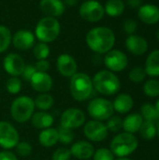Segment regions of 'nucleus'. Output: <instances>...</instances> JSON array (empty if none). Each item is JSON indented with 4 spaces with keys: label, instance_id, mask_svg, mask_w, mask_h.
<instances>
[{
    "label": "nucleus",
    "instance_id": "f257e3e1",
    "mask_svg": "<svg viewBox=\"0 0 159 160\" xmlns=\"http://www.w3.org/2000/svg\"><path fill=\"white\" fill-rule=\"evenodd\" d=\"M86 43L93 52L97 53H107L114 46L115 35L109 27H95L87 33Z\"/></svg>",
    "mask_w": 159,
    "mask_h": 160
},
{
    "label": "nucleus",
    "instance_id": "f03ea898",
    "mask_svg": "<svg viewBox=\"0 0 159 160\" xmlns=\"http://www.w3.org/2000/svg\"><path fill=\"white\" fill-rule=\"evenodd\" d=\"M94 88L100 94L112 96L120 90V81L118 77L110 70H101L97 72L93 80Z\"/></svg>",
    "mask_w": 159,
    "mask_h": 160
},
{
    "label": "nucleus",
    "instance_id": "7ed1b4c3",
    "mask_svg": "<svg viewBox=\"0 0 159 160\" xmlns=\"http://www.w3.org/2000/svg\"><path fill=\"white\" fill-rule=\"evenodd\" d=\"M70 92L77 101L88 99L93 93V82L86 73H75L70 80Z\"/></svg>",
    "mask_w": 159,
    "mask_h": 160
},
{
    "label": "nucleus",
    "instance_id": "20e7f679",
    "mask_svg": "<svg viewBox=\"0 0 159 160\" xmlns=\"http://www.w3.org/2000/svg\"><path fill=\"white\" fill-rule=\"evenodd\" d=\"M138 147L137 138L130 133H120L111 142V151L118 158H126L131 155Z\"/></svg>",
    "mask_w": 159,
    "mask_h": 160
},
{
    "label": "nucleus",
    "instance_id": "39448f33",
    "mask_svg": "<svg viewBox=\"0 0 159 160\" xmlns=\"http://www.w3.org/2000/svg\"><path fill=\"white\" fill-rule=\"evenodd\" d=\"M60 23L55 18L44 17L37 23L35 34L40 42L48 43L57 38L60 34Z\"/></svg>",
    "mask_w": 159,
    "mask_h": 160
},
{
    "label": "nucleus",
    "instance_id": "423d86ee",
    "mask_svg": "<svg viewBox=\"0 0 159 160\" xmlns=\"http://www.w3.org/2000/svg\"><path fill=\"white\" fill-rule=\"evenodd\" d=\"M35 108L34 99L26 96H22L13 100L10 107V113L14 121L25 123L31 119Z\"/></svg>",
    "mask_w": 159,
    "mask_h": 160
},
{
    "label": "nucleus",
    "instance_id": "0eeeda50",
    "mask_svg": "<svg viewBox=\"0 0 159 160\" xmlns=\"http://www.w3.org/2000/svg\"><path fill=\"white\" fill-rule=\"evenodd\" d=\"M89 115L97 121L108 120L113 114L112 103L105 98H95L90 101L87 108Z\"/></svg>",
    "mask_w": 159,
    "mask_h": 160
},
{
    "label": "nucleus",
    "instance_id": "6e6552de",
    "mask_svg": "<svg viewBox=\"0 0 159 160\" xmlns=\"http://www.w3.org/2000/svg\"><path fill=\"white\" fill-rule=\"evenodd\" d=\"M104 14V7L96 0H86L80 7V15L86 22H98Z\"/></svg>",
    "mask_w": 159,
    "mask_h": 160
},
{
    "label": "nucleus",
    "instance_id": "1a4fd4ad",
    "mask_svg": "<svg viewBox=\"0 0 159 160\" xmlns=\"http://www.w3.org/2000/svg\"><path fill=\"white\" fill-rule=\"evenodd\" d=\"M19 133L7 121H0V146L4 149L14 148L19 142Z\"/></svg>",
    "mask_w": 159,
    "mask_h": 160
},
{
    "label": "nucleus",
    "instance_id": "9d476101",
    "mask_svg": "<svg viewBox=\"0 0 159 160\" xmlns=\"http://www.w3.org/2000/svg\"><path fill=\"white\" fill-rule=\"evenodd\" d=\"M104 64L112 72H119L124 70L128 64L127 56L119 50H111L104 58Z\"/></svg>",
    "mask_w": 159,
    "mask_h": 160
},
{
    "label": "nucleus",
    "instance_id": "9b49d317",
    "mask_svg": "<svg viewBox=\"0 0 159 160\" xmlns=\"http://www.w3.org/2000/svg\"><path fill=\"white\" fill-rule=\"evenodd\" d=\"M108 129L106 125L101 123L100 121L93 120L89 121L85 124L83 132L85 137L92 142H98L104 141L108 136Z\"/></svg>",
    "mask_w": 159,
    "mask_h": 160
},
{
    "label": "nucleus",
    "instance_id": "f8f14e48",
    "mask_svg": "<svg viewBox=\"0 0 159 160\" xmlns=\"http://www.w3.org/2000/svg\"><path fill=\"white\" fill-rule=\"evenodd\" d=\"M84 122L85 115L83 112L76 108H69L61 115V126L70 129L82 127Z\"/></svg>",
    "mask_w": 159,
    "mask_h": 160
},
{
    "label": "nucleus",
    "instance_id": "ddd939ff",
    "mask_svg": "<svg viewBox=\"0 0 159 160\" xmlns=\"http://www.w3.org/2000/svg\"><path fill=\"white\" fill-rule=\"evenodd\" d=\"M3 66L7 73L12 77H18L22 74L25 68V63L21 55L12 52L6 55L4 58Z\"/></svg>",
    "mask_w": 159,
    "mask_h": 160
},
{
    "label": "nucleus",
    "instance_id": "4468645a",
    "mask_svg": "<svg viewBox=\"0 0 159 160\" xmlns=\"http://www.w3.org/2000/svg\"><path fill=\"white\" fill-rule=\"evenodd\" d=\"M56 67L59 73L67 78H71L77 73V63L75 59L67 53H63L58 56Z\"/></svg>",
    "mask_w": 159,
    "mask_h": 160
},
{
    "label": "nucleus",
    "instance_id": "2eb2a0df",
    "mask_svg": "<svg viewBox=\"0 0 159 160\" xmlns=\"http://www.w3.org/2000/svg\"><path fill=\"white\" fill-rule=\"evenodd\" d=\"M11 41L16 49L25 51L35 45V36L28 30H19L12 36Z\"/></svg>",
    "mask_w": 159,
    "mask_h": 160
},
{
    "label": "nucleus",
    "instance_id": "dca6fc26",
    "mask_svg": "<svg viewBox=\"0 0 159 160\" xmlns=\"http://www.w3.org/2000/svg\"><path fill=\"white\" fill-rule=\"evenodd\" d=\"M32 88L39 93H48L52 87V79L47 72L37 71L30 80Z\"/></svg>",
    "mask_w": 159,
    "mask_h": 160
},
{
    "label": "nucleus",
    "instance_id": "f3484780",
    "mask_svg": "<svg viewBox=\"0 0 159 160\" xmlns=\"http://www.w3.org/2000/svg\"><path fill=\"white\" fill-rule=\"evenodd\" d=\"M40 10L46 17L56 18L65 12V4L62 0H41L39 3Z\"/></svg>",
    "mask_w": 159,
    "mask_h": 160
},
{
    "label": "nucleus",
    "instance_id": "a211bd4d",
    "mask_svg": "<svg viewBox=\"0 0 159 160\" xmlns=\"http://www.w3.org/2000/svg\"><path fill=\"white\" fill-rule=\"evenodd\" d=\"M69 150L71 156L80 160H88L93 157L95 153L94 146L85 141H79L73 143Z\"/></svg>",
    "mask_w": 159,
    "mask_h": 160
},
{
    "label": "nucleus",
    "instance_id": "6ab92c4d",
    "mask_svg": "<svg viewBox=\"0 0 159 160\" xmlns=\"http://www.w3.org/2000/svg\"><path fill=\"white\" fill-rule=\"evenodd\" d=\"M139 18L147 24H155L159 22V8L156 5L146 4L139 8Z\"/></svg>",
    "mask_w": 159,
    "mask_h": 160
},
{
    "label": "nucleus",
    "instance_id": "aec40b11",
    "mask_svg": "<svg viewBox=\"0 0 159 160\" xmlns=\"http://www.w3.org/2000/svg\"><path fill=\"white\" fill-rule=\"evenodd\" d=\"M127 49L135 55L145 53L148 49V43L145 38L137 35H130L126 40Z\"/></svg>",
    "mask_w": 159,
    "mask_h": 160
},
{
    "label": "nucleus",
    "instance_id": "412c9836",
    "mask_svg": "<svg viewBox=\"0 0 159 160\" xmlns=\"http://www.w3.org/2000/svg\"><path fill=\"white\" fill-rule=\"evenodd\" d=\"M31 123L37 129H46L53 124V117L51 113L41 111L32 115Z\"/></svg>",
    "mask_w": 159,
    "mask_h": 160
},
{
    "label": "nucleus",
    "instance_id": "4be33fe9",
    "mask_svg": "<svg viewBox=\"0 0 159 160\" xmlns=\"http://www.w3.org/2000/svg\"><path fill=\"white\" fill-rule=\"evenodd\" d=\"M143 123V119L139 113H132L127 115L125 120H123V128L126 132L133 134L140 130L142 125Z\"/></svg>",
    "mask_w": 159,
    "mask_h": 160
},
{
    "label": "nucleus",
    "instance_id": "5701e85b",
    "mask_svg": "<svg viewBox=\"0 0 159 160\" xmlns=\"http://www.w3.org/2000/svg\"><path fill=\"white\" fill-rule=\"evenodd\" d=\"M38 142L43 147H52L59 142L57 129L51 128L42 129L38 135Z\"/></svg>",
    "mask_w": 159,
    "mask_h": 160
},
{
    "label": "nucleus",
    "instance_id": "b1692460",
    "mask_svg": "<svg viewBox=\"0 0 159 160\" xmlns=\"http://www.w3.org/2000/svg\"><path fill=\"white\" fill-rule=\"evenodd\" d=\"M134 105L133 98L127 94H121L119 95L114 102L112 103L113 110L119 113H127L128 112Z\"/></svg>",
    "mask_w": 159,
    "mask_h": 160
},
{
    "label": "nucleus",
    "instance_id": "393cba45",
    "mask_svg": "<svg viewBox=\"0 0 159 160\" xmlns=\"http://www.w3.org/2000/svg\"><path fill=\"white\" fill-rule=\"evenodd\" d=\"M145 72L151 77L159 76V50L152 52L145 64Z\"/></svg>",
    "mask_w": 159,
    "mask_h": 160
},
{
    "label": "nucleus",
    "instance_id": "a878e982",
    "mask_svg": "<svg viewBox=\"0 0 159 160\" xmlns=\"http://www.w3.org/2000/svg\"><path fill=\"white\" fill-rule=\"evenodd\" d=\"M104 10L111 17H118L122 15L125 10V3L123 0H108Z\"/></svg>",
    "mask_w": 159,
    "mask_h": 160
},
{
    "label": "nucleus",
    "instance_id": "bb28decb",
    "mask_svg": "<svg viewBox=\"0 0 159 160\" xmlns=\"http://www.w3.org/2000/svg\"><path fill=\"white\" fill-rule=\"evenodd\" d=\"M34 103H35V107L38 108L40 111L46 112L52 107L54 103V99L51 95L47 93H42L36 98Z\"/></svg>",
    "mask_w": 159,
    "mask_h": 160
},
{
    "label": "nucleus",
    "instance_id": "cd10ccee",
    "mask_svg": "<svg viewBox=\"0 0 159 160\" xmlns=\"http://www.w3.org/2000/svg\"><path fill=\"white\" fill-rule=\"evenodd\" d=\"M141 115L142 119L149 122H157L159 120V113L156 107L152 104H144L141 110Z\"/></svg>",
    "mask_w": 159,
    "mask_h": 160
},
{
    "label": "nucleus",
    "instance_id": "c85d7f7f",
    "mask_svg": "<svg viewBox=\"0 0 159 160\" xmlns=\"http://www.w3.org/2000/svg\"><path fill=\"white\" fill-rule=\"evenodd\" d=\"M140 133L142 138H143L144 140L147 141L153 140L157 135V127L155 123L149 121L143 122L140 128Z\"/></svg>",
    "mask_w": 159,
    "mask_h": 160
},
{
    "label": "nucleus",
    "instance_id": "c756f323",
    "mask_svg": "<svg viewBox=\"0 0 159 160\" xmlns=\"http://www.w3.org/2000/svg\"><path fill=\"white\" fill-rule=\"evenodd\" d=\"M11 38L9 29L4 25H0V53L7 50L11 42Z\"/></svg>",
    "mask_w": 159,
    "mask_h": 160
},
{
    "label": "nucleus",
    "instance_id": "7c9ffc66",
    "mask_svg": "<svg viewBox=\"0 0 159 160\" xmlns=\"http://www.w3.org/2000/svg\"><path fill=\"white\" fill-rule=\"evenodd\" d=\"M33 53L37 60H44L50 55V48L46 43L39 42L34 45Z\"/></svg>",
    "mask_w": 159,
    "mask_h": 160
},
{
    "label": "nucleus",
    "instance_id": "2f4dec72",
    "mask_svg": "<svg viewBox=\"0 0 159 160\" xmlns=\"http://www.w3.org/2000/svg\"><path fill=\"white\" fill-rule=\"evenodd\" d=\"M57 132H58L59 142H61L64 144L71 143L72 141L74 140V132L70 128H65L60 125L59 128H57Z\"/></svg>",
    "mask_w": 159,
    "mask_h": 160
},
{
    "label": "nucleus",
    "instance_id": "473e14b6",
    "mask_svg": "<svg viewBox=\"0 0 159 160\" xmlns=\"http://www.w3.org/2000/svg\"><path fill=\"white\" fill-rule=\"evenodd\" d=\"M143 92L146 96L155 98L159 96V81L149 80L143 85Z\"/></svg>",
    "mask_w": 159,
    "mask_h": 160
},
{
    "label": "nucleus",
    "instance_id": "72a5a7b5",
    "mask_svg": "<svg viewBox=\"0 0 159 160\" xmlns=\"http://www.w3.org/2000/svg\"><path fill=\"white\" fill-rule=\"evenodd\" d=\"M6 88L8 93L12 95H16L20 93L22 90V82L17 77H11L7 81Z\"/></svg>",
    "mask_w": 159,
    "mask_h": 160
},
{
    "label": "nucleus",
    "instance_id": "f704fd0d",
    "mask_svg": "<svg viewBox=\"0 0 159 160\" xmlns=\"http://www.w3.org/2000/svg\"><path fill=\"white\" fill-rule=\"evenodd\" d=\"M146 76L145 69L141 67H136L132 68L129 72V80L133 82L139 83L142 82Z\"/></svg>",
    "mask_w": 159,
    "mask_h": 160
},
{
    "label": "nucleus",
    "instance_id": "c9c22d12",
    "mask_svg": "<svg viewBox=\"0 0 159 160\" xmlns=\"http://www.w3.org/2000/svg\"><path fill=\"white\" fill-rule=\"evenodd\" d=\"M107 129L112 132H117L123 128V120L119 116H111L107 122Z\"/></svg>",
    "mask_w": 159,
    "mask_h": 160
},
{
    "label": "nucleus",
    "instance_id": "e433bc0d",
    "mask_svg": "<svg viewBox=\"0 0 159 160\" xmlns=\"http://www.w3.org/2000/svg\"><path fill=\"white\" fill-rule=\"evenodd\" d=\"M93 158L94 160H114V155L107 148H100L94 153Z\"/></svg>",
    "mask_w": 159,
    "mask_h": 160
},
{
    "label": "nucleus",
    "instance_id": "4c0bfd02",
    "mask_svg": "<svg viewBox=\"0 0 159 160\" xmlns=\"http://www.w3.org/2000/svg\"><path fill=\"white\" fill-rule=\"evenodd\" d=\"M15 147L17 154L21 157H28L32 153V146L27 142H19Z\"/></svg>",
    "mask_w": 159,
    "mask_h": 160
},
{
    "label": "nucleus",
    "instance_id": "58836bf2",
    "mask_svg": "<svg viewBox=\"0 0 159 160\" xmlns=\"http://www.w3.org/2000/svg\"><path fill=\"white\" fill-rule=\"evenodd\" d=\"M71 158V153L70 150L67 148H58L57 150L54 151L52 154V160H69Z\"/></svg>",
    "mask_w": 159,
    "mask_h": 160
},
{
    "label": "nucleus",
    "instance_id": "ea45409f",
    "mask_svg": "<svg viewBox=\"0 0 159 160\" xmlns=\"http://www.w3.org/2000/svg\"><path fill=\"white\" fill-rule=\"evenodd\" d=\"M124 31L128 34V35H133L134 32L137 29V22L135 20L133 19H127L125 22H124Z\"/></svg>",
    "mask_w": 159,
    "mask_h": 160
},
{
    "label": "nucleus",
    "instance_id": "a19ab883",
    "mask_svg": "<svg viewBox=\"0 0 159 160\" xmlns=\"http://www.w3.org/2000/svg\"><path fill=\"white\" fill-rule=\"evenodd\" d=\"M37 68H36V67L35 66H33V65H25V68H24V69H23V72H22V74L21 75L22 78H23V80H25V81H27V82H30V80H31V78L33 77V75L37 72Z\"/></svg>",
    "mask_w": 159,
    "mask_h": 160
},
{
    "label": "nucleus",
    "instance_id": "79ce46f5",
    "mask_svg": "<svg viewBox=\"0 0 159 160\" xmlns=\"http://www.w3.org/2000/svg\"><path fill=\"white\" fill-rule=\"evenodd\" d=\"M36 68L37 71L39 72H47L49 69H50V63L44 59V60H38L37 63H36Z\"/></svg>",
    "mask_w": 159,
    "mask_h": 160
},
{
    "label": "nucleus",
    "instance_id": "37998d69",
    "mask_svg": "<svg viewBox=\"0 0 159 160\" xmlns=\"http://www.w3.org/2000/svg\"><path fill=\"white\" fill-rule=\"evenodd\" d=\"M0 160H18L16 156L8 151L0 152Z\"/></svg>",
    "mask_w": 159,
    "mask_h": 160
},
{
    "label": "nucleus",
    "instance_id": "c03bdc74",
    "mask_svg": "<svg viewBox=\"0 0 159 160\" xmlns=\"http://www.w3.org/2000/svg\"><path fill=\"white\" fill-rule=\"evenodd\" d=\"M127 5H128L130 8H136L141 7V5H142V0H127Z\"/></svg>",
    "mask_w": 159,
    "mask_h": 160
},
{
    "label": "nucleus",
    "instance_id": "a18cd8bd",
    "mask_svg": "<svg viewBox=\"0 0 159 160\" xmlns=\"http://www.w3.org/2000/svg\"><path fill=\"white\" fill-rule=\"evenodd\" d=\"M78 1L79 0H64V4H65V6L67 5L69 7H73L78 3Z\"/></svg>",
    "mask_w": 159,
    "mask_h": 160
},
{
    "label": "nucleus",
    "instance_id": "49530a36",
    "mask_svg": "<svg viewBox=\"0 0 159 160\" xmlns=\"http://www.w3.org/2000/svg\"><path fill=\"white\" fill-rule=\"evenodd\" d=\"M156 109H157V111L158 112V113H159V99L157 100V105H156Z\"/></svg>",
    "mask_w": 159,
    "mask_h": 160
},
{
    "label": "nucleus",
    "instance_id": "de8ad7c7",
    "mask_svg": "<svg viewBox=\"0 0 159 160\" xmlns=\"http://www.w3.org/2000/svg\"><path fill=\"white\" fill-rule=\"evenodd\" d=\"M157 134L158 135V137H159V120H158V123H157Z\"/></svg>",
    "mask_w": 159,
    "mask_h": 160
},
{
    "label": "nucleus",
    "instance_id": "09e8293b",
    "mask_svg": "<svg viewBox=\"0 0 159 160\" xmlns=\"http://www.w3.org/2000/svg\"><path fill=\"white\" fill-rule=\"evenodd\" d=\"M117 160H131V159H128V158H118Z\"/></svg>",
    "mask_w": 159,
    "mask_h": 160
},
{
    "label": "nucleus",
    "instance_id": "8fccbe9b",
    "mask_svg": "<svg viewBox=\"0 0 159 160\" xmlns=\"http://www.w3.org/2000/svg\"><path fill=\"white\" fill-rule=\"evenodd\" d=\"M157 38L159 40V29L157 30Z\"/></svg>",
    "mask_w": 159,
    "mask_h": 160
}]
</instances>
